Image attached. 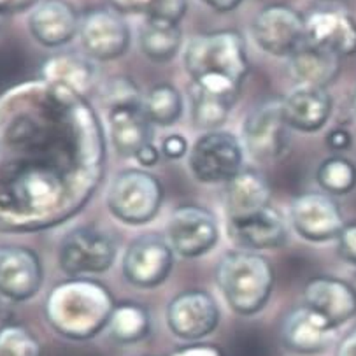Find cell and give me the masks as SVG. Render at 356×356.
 Masks as SVG:
<instances>
[{
	"mask_svg": "<svg viewBox=\"0 0 356 356\" xmlns=\"http://www.w3.org/2000/svg\"><path fill=\"white\" fill-rule=\"evenodd\" d=\"M156 0H111L113 9L120 15H144L147 16L154 8Z\"/></svg>",
	"mask_w": 356,
	"mask_h": 356,
	"instance_id": "cell-35",
	"label": "cell"
},
{
	"mask_svg": "<svg viewBox=\"0 0 356 356\" xmlns=\"http://www.w3.org/2000/svg\"><path fill=\"white\" fill-rule=\"evenodd\" d=\"M143 109L151 125L170 127L183 114V99L170 85H156L143 100Z\"/></svg>",
	"mask_w": 356,
	"mask_h": 356,
	"instance_id": "cell-29",
	"label": "cell"
},
{
	"mask_svg": "<svg viewBox=\"0 0 356 356\" xmlns=\"http://www.w3.org/2000/svg\"><path fill=\"white\" fill-rule=\"evenodd\" d=\"M188 8V0H156L154 8L151 9L146 18L149 19H162V22L177 23L183 19L184 13Z\"/></svg>",
	"mask_w": 356,
	"mask_h": 356,
	"instance_id": "cell-33",
	"label": "cell"
},
{
	"mask_svg": "<svg viewBox=\"0 0 356 356\" xmlns=\"http://www.w3.org/2000/svg\"><path fill=\"white\" fill-rule=\"evenodd\" d=\"M339 253L349 264L356 265V223L346 225L337 237Z\"/></svg>",
	"mask_w": 356,
	"mask_h": 356,
	"instance_id": "cell-34",
	"label": "cell"
},
{
	"mask_svg": "<svg viewBox=\"0 0 356 356\" xmlns=\"http://www.w3.org/2000/svg\"><path fill=\"white\" fill-rule=\"evenodd\" d=\"M42 265L35 251L23 246L0 248V297L25 302L41 288Z\"/></svg>",
	"mask_w": 356,
	"mask_h": 356,
	"instance_id": "cell-15",
	"label": "cell"
},
{
	"mask_svg": "<svg viewBox=\"0 0 356 356\" xmlns=\"http://www.w3.org/2000/svg\"><path fill=\"white\" fill-rule=\"evenodd\" d=\"M167 323L181 339L193 341L206 337L220 323V307L207 291H183L170 300L167 307Z\"/></svg>",
	"mask_w": 356,
	"mask_h": 356,
	"instance_id": "cell-14",
	"label": "cell"
},
{
	"mask_svg": "<svg viewBox=\"0 0 356 356\" xmlns=\"http://www.w3.org/2000/svg\"><path fill=\"white\" fill-rule=\"evenodd\" d=\"M243 144L237 137L213 130L191 146L188 167L200 183H228L243 170Z\"/></svg>",
	"mask_w": 356,
	"mask_h": 356,
	"instance_id": "cell-7",
	"label": "cell"
},
{
	"mask_svg": "<svg viewBox=\"0 0 356 356\" xmlns=\"http://www.w3.org/2000/svg\"><path fill=\"white\" fill-rule=\"evenodd\" d=\"M216 281L235 312L257 314L265 307L274 288L270 261L254 251H228L216 268Z\"/></svg>",
	"mask_w": 356,
	"mask_h": 356,
	"instance_id": "cell-4",
	"label": "cell"
},
{
	"mask_svg": "<svg viewBox=\"0 0 356 356\" xmlns=\"http://www.w3.org/2000/svg\"><path fill=\"white\" fill-rule=\"evenodd\" d=\"M107 129L111 143L123 156H136L151 143V122L143 109V100L109 107Z\"/></svg>",
	"mask_w": 356,
	"mask_h": 356,
	"instance_id": "cell-21",
	"label": "cell"
},
{
	"mask_svg": "<svg viewBox=\"0 0 356 356\" xmlns=\"http://www.w3.org/2000/svg\"><path fill=\"white\" fill-rule=\"evenodd\" d=\"M334 327L327 323L321 316L302 305L286 316L283 327L284 341L290 348L300 353H314L327 348L332 339Z\"/></svg>",
	"mask_w": 356,
	"mask_h": 356,
	"instance_id": "cell-23",
	"label": "cell"
},
{
	"mask_svg": "<svg viewBox=\"0 0 356 356\" xmlns=\"http://www.w3.org/2000/svg\"><path fill=\"white\" fill-rule=\"evenodd\" d=\"M251 35L264 53L290 58L305 42V16L286 4H270L257 13Z\"/></svg>",
	"mask_w": 356,
	"mask_h": 356,
	"instance_id": "cell-8",
	"label": "cell"
},
{
	"mask_svg": "<svg viewBox=\"0 0 356 356\" xmlns=\"http://www.w3.org/2000/svg\"><path fill=\"white\" fill-rule=\"evenodd\" d=\"M355 104H356V100H355Z\"/></svg>",
	"mask_w": 356,
	"mask_h": 356,
	"instance_id": "cell-42",
	"label": "cell"
},
{
	"mask_svg": "<svg viewBox=\"0 0 356 356\" xmlns=\"http://www.w3.org/2000/svg\"><path fill=\"white\" fill-rule=\"evenodd\" d=\"M339 356H356V330L346 337V341L342 342L341 351Z\"/></svg>",
	"mask_w": 356,
	"mask_h": 356,
	"instance_id": "cell-41",
	"label": "cell"
},
{
	"mask_svg": "<svg viewBox=\"0 0 356 356\" xmlns=\"http://www.w3.org/2000/svg\"><path fill=\"white\" fill-rule=\"evenodd\" d=\"M184 69L193 85L239 95L250 69L244 37L235 30L195 35L184 49Z\"/></svg>",
	"mask_w": 356,
	"mask_h": 356,
	"instance_id": "cell-2",
	"label": "cell"
},
{
	"mask_svg": "<svg viewBox=\"0 0 356 356\" xmlns=\"http://www.w3.org/2000/svg\"><path fill=\"white\" fill-rule=\"evenodd\" d=\"M114 305L106 286L83 277H70L49 291L44 311L56 332L70 339H88L107 327Z\"/></svg>",
	"mask_w": 356,
	"mask_h": 356,
	"instance_id": "cell-3",
	"label": "cell"
},
{
	"mask_svg": "<svg viewBox=\"0 0 356 356\" xmlns=\"http://www.w3.org/2000/svg\"><path fill=\"white\" fill-rule=\"evenodd\" d=\"M216 13H230L243 4V0H200Z\"/></svg>",
	"mask_w": 356,
	"mask_h": 356,
	"instance_id": "cell-40",
	"label": "cell"
},
{
	"mask_svg": "<svg viewBox=\"0 0 356 356\" xmlns=\"http://www.w3.org/2000/svg\"><path fill=\"white\" fill-rule=\"evenodd\" d=\"M305 42L339 58L356 51V22L341 9H316L305 18Z\"/></svg>",
	"mask_w": 356,
	"mask_h": 356,
	"instance_id": "cell-17",
	"label": "cell"
},
{
	"mask_svg": "<svg viewBox=\"0 0 356 356\" xmlns=\"http://www.w3.org/2000/svg\"><path fill=\"white\" fill-rule=\"evenodd\" d=\"M106 167L99 116L86 97L37 79L0 99V230L56 227L86 206Z\"/></svg>",
	"mask_w": 356,
	"mask_h": 356,
	"instance_id": "cell-1",
	"label": "cell"
},
{
	"mask_svg": "<svg viewBox=\"0 0 356 356\" xmlns=\"http://www.w3.org/2000/svg\"><path fill=\"white\" fill-rule=\"evenodd\" d=\"M220 239L218 221L211 211L195 204L179 206L167 225V243L183 258H199Z\"/></svg>",
	"mask_w": 356,
	"mask_h": 356,
	"instance_id": "cell-11",
	"label": "cell"
},
{
	"mask_svg": "<svg viewBox=\"0 0 356 356\" xmlns=\"http://www.w3.org/2000/svg\"><path fill=\"white\" fill-rule=\"evenodd\" d=\"M227 218H243L270 206V186L254 170H241L227 183Z\"/></svg>",
	"mask_w": 356,
	"mask_h": 356,
	"instance_id": "cell-22",
	"label": "cell"
},
{
	"mask_svg": "<svg viewBox=\"0 0 356 356\" xmlns=\"http://www.w3.org/2000/svg\"><path fill=\"white\" fill-rule=\"evenodd\" d=\"M160 154H162V151L158 149L153 143H149L136 154V160L143 167H153L156 165V162L160 160Z\"/></svg>",
	"mask_w": 356,
	"mask_h": 356,
	"instance_id": "cell-38",
	"label": "cell"
},
{
	"mask_svg": "<svg viewBox=\"0 0 356 356\" xmlns=\"http://www.w3.org/2000/svg\"><path fill=\"white\" fill-rule=\"evenodd\" d=\"M290 130L281 100H267L258 104L244 120L243 144L257 162H274L286 151Z\"/></svg>",
	"mask_w": 356,
	"mask_h": 356,
	"instance_id": "cell-9",
	"label": "cell"
},
{
	"mask_svg": "<svg viewBox=\"0 0 356 356\" xmlns=\"http://www.w3.org/2000/svg\"><path fill=\"white\" fill-rule=\"evenodd\" d=\"M163 188L153 174L127 169L118 174L107 190V207L116 220L127 225H144L162 207Z\"/></svg>",
	"mask_w": 356,
	"mask_h": 356,
	"instance_id": "cell-5",
	"label": "cell"
},
{
	"mask_svg": "<svg viewBox=\"0 0 356 356\" xmlns=\"http://www.w3.org/2000/svg\"><path fill=\"white\" fill-rule=\"evenodd\" d=\"M304 305L337 328L356 312V291L335 277H312L304 288Z\"/></svg>",
	"mask_w": 356,
	"mask_h": 356,
	"instance_id": "cell-19",
	"label": "cell"
},
{
	"mask_svg": "<svg viewBox=\"0 0 356 356\" xmlns=\"http://www.w3.org/2000/svg\"><path fill=\"white\" fill-rule=\"evenodd\" d=\"M181 41H183V33L177 23L146 18V22L140 25V51L153 62L163 63L172 60L179 51Z\"/></svg>",
	"mask_w": 356,
	"mask_h": 356,
	"instance_id": "cell-27",
	"label": "cell"
},
{
	"mask_svg": "<svg viewBox=\"0 0 356 356\" xmlns=\"http://www.w3.org/2000/svg\"><path fill=\"white\" fill-rule=\"evenodd\" d=\"M107 327L116 341H139L149 332V314L143 305L134 304V302H122L114 305Z\"/></svg>",
	"mask_w": 356,
	"mask_h": 356,
	"instance_id": "cell-28",
	"label": "cell"
},
{
	"mask_svg": "<svg viewBox=\"0 0 356 356\" xmlns=\"http://www.w3.org/2000/svg\"><path fill=\"white\" fill-rule=\"evenodd\" d=\"M37 4H39V0H0V19L29 11V9L35 8Z\"/></svg>",
	"mask_w": 356,
	"mask_h": 356,
	"instance_id": "cell-37",
	"label": "cell"
},
{
	"mask_svg": "<svg viewBox=\"0 0 356 356\" xmlns=\"http://www.w3.org/2000/svg\"><path fill=\"white\" fill-rule=\"evenodd\" d=\"M327 144L332 149H348V147L351 146V136H349V132H346V130L342 129L332 130L327 137Z\"/></svg>",
	"mask_w": 356,
	"mask_h": 356,
	"instance_id": "cell-39",
	"label": "cell"
},
{
	"mask_svg": "<svg viewBox=\"0 0 356 356\" xmlns=\"http://www.w3.org/2000/svg\"><path fill=\"white\" fill-rule=\"evenodd\" d=\"M174 251L167 239L158 234H144L127 248L123 254V275L137 288H156L169 277Z\"/></svg>",
	"mask_w": 356,
	"mask_h": 356,
	"instance_id": "cell-10",
	"label": "cell"
},
{
	"mask_svg": "<svg viewBox=\"0 0 356 356\" xmlns=\"http://www.w3.org/2000/svg\"><path fill=\"white\" fill-rule=\"evenodd\" d=\"M235 100H237V93L218 92V90L204 88L191 83L190 102L193 125L207 132L218 130L225 123L230 111L234 109Z\"/></svg>",
	"mask_w": 356,
	"mask_h": 356,
	"instance_id": "cell-26",
	"label": "cell"
},
{
	"mask_svg": "<svg viewBox=\"0 0 356 356\" xmlns=\"http://www.w3.org/2000/svg\"><path fill=\"white\" fill-rule=\"evenodd\" d=\"M160 151L169 160H179V158H183L188 153V143L183 136L174 134V136H169L163 139L162 149Z\"/></svg>",
	"mask_w": 356,
	"mask_h": 356,
	"instance_id": "cell-36",
	"label": "cell"
},
{
	"mask_svg": "<svg viewBox=\"0 0 356 356\" xmlns=\"http://www.w3.org/2000/svg\"><path fill=\"white\" fill-rule=\"evenodd\" d=\"M288 60H290V72L297 85L327 88L328 83L334 81L341 69V58L337 55L307 42H304V46L298 48Z\"/></svg>",
	"mask_w": 356,
	"mask_h": 356,
	"instance_id": "cell-25",
	"label": "cell"
},
{
	"mask_svg": "<svg viewBox=\"0 0 356 356\" xmlns=\"http://www.w3.org/2000/svg\"><path fill=\"white\" fill-rule=\"evenodd\" d=\"M316 181L330 195L349 193L356 184V167L342 156L327 158L318 167Z\"/></svg>",
	"mask_w": 356,
	"mask_h": 356,
	"instance_id": "cell-30",
	"label": "cell"
},
{
	"mask_svg": "<svg viewBox=\"0 0 356 356\" xmlns=\"http://www.w3.org/2000/svg\"><path fill=\"white\" fill-rule=\"evenodd\" d=\"M81 18L67 0H41L29 15V30L44 48H60L79 33Z\"/></svg>",
	"mask_w": 356,
	"mask_h": 356,
	"instance_id": "cell-18",
	"label": "cell"
},
{
	"mask_svg": "<svg viewBox=\"0 0 356 356\" xmlns=\"http://www.w3.org/2000/svg\"><path fill=\"white\" fill-rule=\"evenodd\" d=\"M281 107L290 129L318 132L332 114V97L327 88L297 85L281 99Z\"/></svg>",
	"mask_w": 356,
	"mask_h": 356,
	"instance_id": "cell-20",
	"label": "cell"
},
{
	"mask_svg": "<svg viewBox=\"0 0 356 356\" xmlns=\"http://www.w3.org/2000/svg\"><path fill=\"white\" fill-rule=\"evenodd\" d=\"M291 227L300 237L311 243H327L337 239L342 232L344 218L330 195L302 193L293 200L290 209Z\"/></svg>",
	"mask_w": 356,
	"mask_h": 356,
	"instance_id": "cell-13",
	"label": "cell"
},
{
	"mask_svg": "<svg viewBox=\"0 0 356 356\" xmlns=\"http://www.w3.org/2000/svg\"><path fill=\"white\" fill-rule=\"evenodd\" d=\"M77 37L86 55L100 62L120 58L130 46L129 23L113 8H97L86 13Z\"/></svg>",
	"mask_w": 356,
	"mask_h": 356,
	"instance_id": "cell-12",
	"label": "cell"
},
{
	"mask_svg": "<svg viewBox=\"0 0 356 356\" xmlns=\"http://www.w3.org/2000/svg\"><path fill=\"white\" fill-rule=\"evenodd\" d=\"M116 243L107 230L93 225H83L62 239L58 251L60 268L69 277L100 274L113 265Z\"/></svg>",
	"mask_w": 356,
	"mask_h": 356,
	"instance_id": "cell-6",
	"label": "cell"
},
{
	"mask_svg": "<svg viewBox=\"0 0 356 356\" xmlns=\"http://www.w3.org/2000/svg\"><path fill=\"white\" fill-rule=\"evenodd\" d=\"M102 97L109 107L118 106V104L140 102L139 90L127 77H118V79L111 81L102 92Z\"/></svg>",
	"mask_w": 356,
	"mask_h": 356,
	"instance_id": "cell-32",
	"label": "cell"
},
{
	"mask_svg": "<svg viewBox=\"0 0 356 356\" xmlns=\"http://www.w3.org/2000/svg\"><path fill=\"white\" fill-rule=\"evenodd\" d=\"M41 79L86 97L95 85V67L81 55L60 53L46 60L41 69Z\"/></svg>",
	"mask_w": 356,
	"mask_h": 356,
	"instance_id": "cell-24",
	"label": "cell"
},
{
	"mask_svg": "<svg viewBox=\"0 0 356 356\" xmlns=\"http://www.w3.org/2000/svg\"><path fill=\"white\" fill-rule=\"evenodd\" d=\"M227 228L228 237L246 251L281 248L288 237L286 221L274 206H267L243 218H232Z\"/></svg>",
	"mask_w": 356,
	"mask_h": 356,
	"instance_id": "cell-16",
	"label": "cell"
},
{
	"mask_svg": "<svg viewBox=\"0 0 356 356\" xmlns=\"http://www.w3.org/2000/svg\"><path fill=\"white\" fill-rule=\"evenodd\" d=\"M0 356H41V346L30 330L8 325L0 328Z\"/></svg>",
	"mask_w": 356,
	"mask_h": 356,
	"instance_id": "cell-31",
	"label": "cell"
}]
</instances>
